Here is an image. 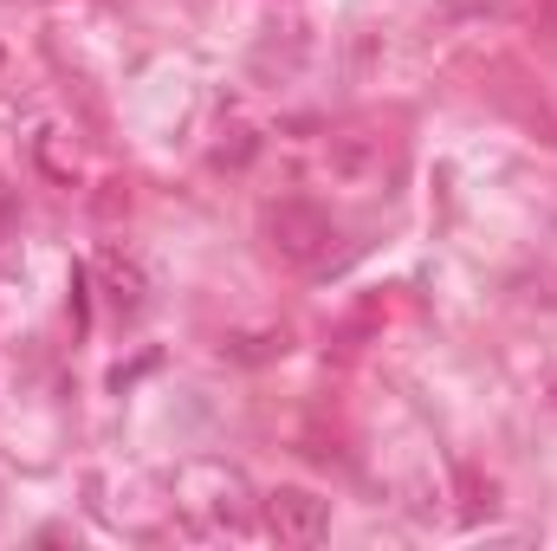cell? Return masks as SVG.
Returning a JSON list of instances; mask_svg holds the SVG:
<instances>
[{
	"label": "cell",
	"mask_w": 557,
	"mask_h": 551,
	"mask_svg": "<svg viewBox=\"0 0 557 551\" xmlns=\"http://www.w3.org/2000/svg\"><path fill=\"white\" fill-rule=\"evenodd\" d=\"M267 241H273L278 260L311 267V260H324V247H331V215L311 208V201H273V208H267Z\"/></svg>",
	"instance_id": "1"
},
{
	"label": "cell",
	"mask_w": 557,
	"mask_h": 551,
	"mask_svg": "<svg viewBox=\"0 0 557 551\" xmlns=\"http://www.w3.org/2000/svg\"><path fill=\"white\" fill-rule=\"evenodd\" d=\"M267 532L278 546H318L331 532V500H318L311 487H273L267 493Z\"/></svg>",
	"instance_id": "2"
},
{
	"label": "cell",
	"mask_w": 557,
	"mask_h": 551,
	"mask_svg": "<svg viewBox=\"0 0 557 551\" xmlns=\"http://www.w3.org/2000/svg\"><path fill=\"white\" fill-rule=\"evenodd\" d=\"M104 279H111V305L124 311V318H137L143 305H149V279L131 254H104Z\"/></svg>",
	"instance_id": "3"
},
{
	"label": "cell",
	"mask_w": 557,
	"mask_h": 551,
	"mask_svg": "<svg viewBox=\"0 0 557 551\" xmlns=\"http://www.w3.org/2000/svg\"><path fill=\"white\" fill-rule=\"evenodd\" d=\"M552 33H557V0H552Z\"/></svg>",
	"instance_id": "4"
}]
</instances>
